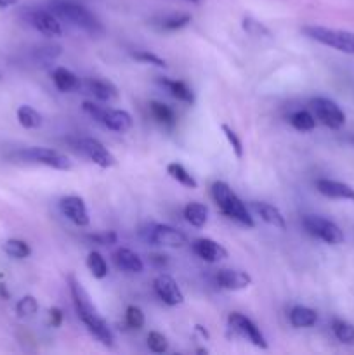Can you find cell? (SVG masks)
<instances>
[{
	"mask_svg": "<svg viewBox=\"0 0 354 355\" xmlns=\"http://www.w3.org/2000/svg\"><path fill=\"white\" fill-rule=\"evenodd\" d=\"M3 252L12 259H26L31 255V248L28 243L21 241V239H7L3 243Z\"/></svg>",
	"mask_w": 354,
	"mask_h": 355,
	"instance_id": "31",
	"label": "cell"
},
{
	"mask_svg": "<svg viewBox=\"0 0 354 355\" xmlns=\"http://www.w3.org/2000/svg\"><path fill=\"white\" fill-rule=\"evenodd\" d=\"M17 120L24 128H38L42 125V116L31 106H21L17 110Z\"/></svg>",
	"mask_w": 354,
	"mask_h": 355,
	"instance_id": "29",
	"label": "cell"
},
{
	"mask_svg": "<svg viewBox=\"0 0 354 355\" xmlns=\"http://www.w3.org/2000/svg\"><path fill=\"white\" fill-rule=\"evenodd\" d=\"M59 208H61L62 215L78 227H87L90 224L89 210L85 207V201L80 196H65L59 201Z\"/></svg>",
	"mask_w": 354,
	"mask_h": 355,
	"instance_id": "14",
	"label": "cell"
},
{
	"mask_svg": "<svg viewBox=\"0 0 354 355\" xmlns=\"http://www.w3.org/2000/svg\"><path fill=\"white\" fill-rule=\"evenodd\" d=\"M149 111H151L153 118H155L158 123L167 125V127H174L176 125V113L170 106L167 104L158 103V101H151L149 103Z\"/></svg>",
	"mask_w": 354,
	"mask_h": 355,
	"instance_id": "25",
	"label": "cell"
},
{
	"mask_svg": "<svg viewBox=\"0 0 354 355\" xmlns=\"http://www.w3.org/2000/svg\"><path fill=\"white\" fill-rule=\"evenodd\" d=\"M28 21H30L31 26L35 30L40 31L45 37H61L62 28L61 23H59V17L56 14H52L51 10H42L35 9L28 14Z\"/></svg>",
	"mask_w": 354,
	"mask_h": 355,
	"instance_id": "12",
	"label": "cell"
},
{
	"mask_svg": "<svg viewBox=\"0 0 354 355\" xmlns=\"http://www.w3.org/2000/svg\"><path fill=\"white\" fill-rule=\"evenodd\" d=\"M149 245L167 246V248H180L187 243V236L176 227L165 224H151L142 231Z\"/></svg>",
	"mask_w": 354,
	"mask_h": 355,
	"instance_id": "7",
	"label": "cell"
},
{
	"mask_svg": "<svg viewBox=\"0 0 354 355\" xmlns=\"http://www.w3.org/2000/svg\"><path fill=\"white\" fill-rule=\"evenodd\" d=\"M167 173H169L174 180H177L180 186L187 187V189H196L198 187L196 179H194L180 163H170V165H167Z\"/></svg>",
	"mask_w": 354,
	"mask_h": 355,
	"instance_id": "26",
	"label": "cell"
},
{
	"mask_svg": "<svg viewBox=\"0 0 354 355\" xmlns=\"http://www.w3.org/2000/svg\"><path fill=\"white\" fill-rule=\"evenodd\" d=\"M151 260L155 263H158V266H165L167 263V257H162V255H153Z\"/></svg>",
	"mask_w": 354,
	"mask_h": 355,
	"instance_id": "41",
	"label": "cell"
},
{
	"mask_svg": "<svg viewBox=\"0 0 354 355\" xmlns=\"http://www.w3.org/2000/svg\"><path fill=\"white\" fill-rule=\"evenodd\" d=\"M290 123L292 127L297 128L301 132H311L316 128V118L314 114L309 113L305 110H298L290 114Z\"/></svg>",
	"mask_w": 354,
	"mask_h": 355,
	"instance_id": "27",
	"label": "cell"
},
{
	"mask_svg": "<svg viewBox=\"0 0 354 355\" xmlns=\"http://www.w3.org/2000/svg\"><path fill=\"white\" fill-rule=\"evenodd\" d=\"M87 267L96 279H104L108 276V263L101 253L90 252L87 257Z\"/></svg>",
	"mask_w": 354,
	"mask_h": 355,
	"instance_id": "28",
	"label": "cell"
},
{
	"mask_svg": "<svg viewBox=\"0 0 354 355\" xmlns=\"http://www.w3.org/2000/svg\"><path fill=\"white\" fill-rule=\"evenodd\" d=\"M196 331H200L201 335L205 336V338H208V333H207V329H203V328H201V326H196Z\"/></svg>",
	"mask_w": 354,
	"mask_h": 355,
	"instance_id": "43",
	"label": "cell"
},
{
	"mask_svg": "<svg viewBox=\"0 0 354 355\" xmlns=\"http://www.w3.org/2000/svg\"><path fill=\"white\" fill-rule=\"evenodd\" d=\"M332 329H333V335L337 336V340H339L340 343H344V345H354V326L349 324V322L346 321H333L332 324Z\"/></svg>",
	"mask_w": 354,
	"mask_h": 355,
	"instance_id": "30",
	"label": "cell"
},
{
	"mask_svg": "<svg viewBox=\"0 0 354 355\" xmlns=\"http://www.w3.org/2000/svg\"><path fill=\"white\" fill-rule=\"evenodd\" d=\"M87 239L92 243H97V245H115L117 243V232L113 231H104V232H97V234H90L87 236Z\"/></svg>",
	"mask_w": 354,
	"mask_h": 355,
	"instance_id": "39",
	"label": "cell"
},
{
	"mask_svg": "<svg viewBox=\"0 0 354 355\" xmlns=\"http://www.w3.org/2000/svg\"><path fill=\"white\" fill-rule=\"evenodd\" d=\"M76 148L94 163V165L101 166V168H111V166L117 165V158L104 148L103 142H99L97 139L92 137H82L76 139L75 142Z\"/></svg>",
	"mask_w": 354,
	"mask_h": 355,
	"instance_id": "11",
	"label": "cell"
},
{
	"mask_svg": "<svg viewBox=\"0 0 354 355\" xmlns=\"http://www.w3.org/2000/svg\"><path fill=\"white\" fill-rule=\"evenodd\" d=\"M316 189H318L319 194H323L326 198H332V200H346L354 203V187L339 182V180L319 179L316 180Z\"/></svg>",
	"mask_w": 354,
	"mask_h": 355,
	"instance_id": "17",
	"label": "cell"
},
{
	"mask_svg": "<svg viewBox=\"0 0 354 355\" xmlns=\"http://www.w3.org/2000/svg\"><path fill=\"white\" fill-rule=\"evenodd\" d=\"M19 156L26 162L38 163V165L49 166V168L61 170V172H68L73 168V163L68 156L49 148H28L21 151Z\"/></svg>",
	"mask_w": 354,
	"mask_h": 355,
	"instance_id": "9",
	"label": "cell"
},
{
	"mask_svg": "<svg viewBox=\"0 0 354 355\" xmlns=\"http://www.w3.org/2000/svg\"><path fill=\"white\" fill-rule=\"evenodd\" d=\"M191 250H193L194 255L200 257L201 260H205V262L208 263H215L228 259V250L222 245H219L217 241L208 238L194 239V241L191 243Z\"/></svg>",
	"mask_w": 354,
	"mask_h": 355,
	"instance_id": "15",
	"label": "cell"
},
{
	"mask_svg": "<svg viewBox=\"0 0 354 355\" xmlns=\"http://www.w3.org/2000/svg\"><path fill=\"white\" fill-rule=\"evenodd\" d=\"M68 283H69V291H71L73 305H75V311L76 314H78L80 321L85 324V328L89 329V333L94 336V338L99 340L103 345L113 347L115 343L113 331L110 329L108 322L104 321L103 315H101L99 312H97V309L92 305L89 293L83 290V286L76 281L75 276H69Z\"/></svg>",
	"mask_w": 354,
	"mask_h": 355,
	"instance_id": "1",
	"label": "cell"
},
{
	"mask_svg": "<svg viewBox=\"0 0 354 355\" xmlns=\"http://www.w3.org/2000/svg\"><path fill=\"white\" fill-rule=\"evenodd\" d=\"M125 319H127L128 328H132V329H141L142 326H144V321H146L142 311L139 307H135V305H130V307H127V314H125Z\"/></svg>",
	"mask_w": 354,
	"mask_h": 355,
	"instance_id": "36",
	"label": "cell"
},
{
	"mask_svg": "<svg viewBox=\"0 0 354 355\" xmlns=\"http://www.w3.org/2000/svg\"><path fill=\"white\" fill-rule=\"evenodd\" d=\"M153 288H155L160 300L169 305V307H176V305H180L184 302V293L180 291L179 284L167 274L156 276L155 281H153Z\"/></svg>",
	"mask_w": 354,
	"mask_h": 355,
	"instance_id": "13",
	"label": "cell"
},
{
	"mask_svg": "<svg viewBox=\"0 0 354 355\" xmlns=\"http://www.w3.org/2000/svg\"><path fill=\"white\" fill-rule=\"evenodd\" d=\"M221 130H222V134H224V137L228 139V142H229V146L233 148V151H235L236 158H242V156H243V144H242V139L238 137V134H236V132L226 123L221 125Z\"/></svg>",
	"mask_w": 354,
	"mask_h": 355,
	"instance_id": "34",
	"label": "cell"
},
{
	"mask_svg": "<svg viewBox=\"0 0 354 355\" xmlns=\"http://www.w3.org/2000/svg\"><path fill=\"white\" fill-rule=\"evenodd\" d=\"M184 2H193V3H200L201 0H184Z\"/></svg>",
	"mask_w": 354,
	"mask_h": 355,
	"instance_id": "44",
	"label": "cell"
},
{
	"mask_svg": "<svg viewBox=\"0 0 354 355\" xmlns=\"http://www.w3.org/2000/svg\"><path fill=\"white\" fill-rule=\"evenodd\" d=\"M113 260L115 263H117L118 269L125 270V272L141 274L142 270H144V263L139 259V255H135V253L128 248L115 250Z\"/></svg>",
	"mask_w": 354,
	"mask_h": 355,
	"instance_id": "19",
	"label": "cell"
},
{
	"mask_svg": "<svg viewBox=\"0 0 354 355\" xmlns=\"http://www.w3.org/2000/svg\"><path fill=\"white\" fill-rule=\"evenodd\" d=\"M243 28H245L250 35H253V37H262V35L269 37L271 35L269 30H267L264 24H260L259 21L252 19V17H245V19H243Z\"/></svg>",
	"mask_w": 354,
	"mask_h": 355,
	"instance_id": "38",
	"label": "cell"
},
{
	"mask_svg": "<svg viewBox=\"0 0 354 355\" xmlns=\"http://www.w3.org/2000/svg\"><path fill=\"white\" fill-rule=\"evenodd\" d=\"M62 322V312L61 309H51L49 311V324L52 326V328H59Z\"/></svg>",
	"mask_w": 354,
	"mask_h": 355,
	"instance_id": "40",
	"label": "cell"
},
{
	"mask_svg": "<svg viewBox=\"0 0 354 355\" xmlns=\"http://www.w3.org/2000/svg\"><path fill=\"white\" fill-rule=\"evenodd\" d=\"M52 82L59 92H71L80 87V78L73 71H69L65 66H58L52 71Z\"/></svg>",
	"mask_w": 354,
	"mask_h": 355,
	"instance_id": "22",
	"label": "cell"
},
{
	"mask_svg": "<svg viewBox=\"0 0 354 355\" xmlns=\"http://www.w3.org/2000/svg\"><path fill=\"white\" fill-rule=\"evenodd\" d=\"M158 83L174 97V99L180 101V103L193 104L194 94L193 90L187 87V83L180 82V80H170V78H158Z\"/></svg>",
	"mask_w": 354,
	"mask_h": 355,
	"instance_id": "21",
	"label": "cell"
},
{
	"mask_svg": "<svg viewBox=\"0 0 354 355\" xmlns=\"http://www.w3.org/2000/svg\"><path fill=\"white\" fill-rule=\"evenodd\" d=\"M132 58H134L135 61H141V62H146V64L156 66V68H167V62L163 61L162 58H158V55L153 54V52H149V51L134 52V54H132Z\"/></svg>",
	"mask_w": 354,
	"mask_h": 355,
	"instance_id": "37",
	"label": "cell"
},
{
	"mask_svg": "<svg viewBox=\"0 0 354 355\" xmlns=\"http://www.w3.org/2000/svg\"><path fill=\"white\" fill-rule=\"evenodd\" d=\"M311 110L314 113V118L323 123L325 127L332 128V130H339L346 123V114L340 110L337 103L326 97H314L311 101Z\"/></svg>",
	"mask_w": 354,
	"mask_h": 355,
	"instance_id": "10",
	"label": "cell"
},
{
	"mask_svg": "<svg viewBox=\"0 0 354 355\" xmlns=\"http://www.w3.org/2000/svg\"><path fill=\"white\" fill-rule=\"evenodd\" d=\"M87 89L97 101H103V103H110V101H115L118 97V89L110 80L90 78L87 80Z\"/></svg>",
	"mask_w": 354,
	"mask_h": 355,
	"instance_id": "20",
	"label": "cell"
},
{
	"mask_svg": "<svg viewBox=\"0 0 354 355\" xmlns=\"http://www.w3.org/2000/svg\"><path fill=\"white\" fill-rule=\"evenodd\" d=\"M184 217L193 227H205L208 218V208L201 203H189L184 208Z\"/></svg>",
	"mask_w": 354,
	"mask_h": 355,
	"instance_id": "24",
	"label": "cell"
},
{
	"mask_svg": "<svg viewBox=\"0 0 354 355\" xmlns=\"http://www.w3.org/2000/svg\"><path fill=\"white\" fill-rule=\"evenodd\" d=\"M302 225H304L307 234H311L312 238L321 239L326 245H340V243H344L342 229L335 222L328 220V218L319 217V215H304Z\"/></svg>",
	"mask_w": 354,
	"mask_h": 355,
	"instance_id": "6",
	"label": "cell"
},
{
	"mask_svg": "<svg viewBox=\"0 0 354 355\" xmlns=\"http://www.w3.org/2000/svg\"><path fill=\"white\" fill-rule=\"evenodd\" d=\"M189 23H191L189 14H172V16L163 17L160 26H162V30L176 31V30H180V28L187 26Z\"/></svg>",
	"mask_w": 354,
	"mask_h": 355,
	"instance_id": "32",
	"label": "cell"
},
{
	"mask_svg": "<svg viewBox=\"0 0 354 355\" xmlns=\"http://www.w3.org/2000/svg\"><path fill=\"white\" fill-rule=\"evenodd\" d=\"M302 31H304L305 37L316 40L318 44L335 49V51L344 52V54L354 55V31L335 30V28L325 26H304Z\"/></svg>",
	"mask_w": 354,
	"mask_h": 355,
	"instance_id": "4",
	"label": "cell"
},
{
	"mask_svg": "<svg viewBox=\"0 0 354 355\" xmlns=\"http://www.w3.org/2000/svg\"><path fill=\"white\" fill-rule=\"evenodd\" d=\"M250 208H252V210L259 215L260 220H264L266 224L273 225V227L276 229H281V231L287 229V222H285L283 214H281L276 207H273V205L264 203V201H252V203H250Z\"/></svg>",
	"mask_w": 354,
	"mask_h": 355,
	"instance_id": "18",
	"label": "cell"
},
{
	"mask_svg": "<svg viewBox=\"0 0 354 355\" xmlns=\"http://www.w3.org/2000/svg\"><path fill=\"white\" fill-rule=\"evenodd\" d=\"M83 111L90 118H94L97 123L106 127L108 130L118 132V134H124V132L130 130L132 123H134L130 114L124 110H113V107L97 106L94 103H83Z\"/></svg>",
	"mask_w": 354,
	"mask_h": 355,
	"instance_id": "5",
	"label": "cell"
},
{
	"mask_svg": "<svg viewBox=\"0 0 354 355\" xmlns=\"http://www.w3.org/2000/svg\"><path fill=\"white\" fill-rule=\"evenodd\" d=\"M215 283L228 291H239L246 290L252 284V277L250 274L243 272V270L235 269H221L215 274Z\"/></svg>",
	"mask_w": 354,
	"mask_h": 355,
	"instance_id": "16",
	"label": "cell"
},
{
	"mask_svg": "<svg viewBox=\"0 0 354 355\" xmlns=\"http://www.w3.org/2000/svg\"><path fill=\"white\" fill-rule=\"evenodd\" d=\"M228 326L229 331H233L236 336L250 342L252 345H255L257 349H267L266 336H264L262 331L257 328L255 322H253L252 319L246 318V315L239 314V312H231L228 318Z\"/></svg>",
	"mask_w": 354,
	"mask_h": 355,
	"instance_id": "8",
	"label": "cell"
},
{
	"mask_svg": "<svg viewBox=\"0 0 354 355\" xmlns=\"http://www.w3.org/2000/svg\"><path fill=\"white\" fill-rule=\"evenodd\" d=\"M0 80H2V73H0Z\"/></svg>",
	"mask_w": 354,
	"mask_h": 355,
	"instance_id": "45",
	"label": "cell"
},
{
	"mask_svg": "<svg viewBox=\"0 0 354 355\" xmlns=\"http://www.w3.org/2000/svg\"><path fill=\"white\" fill-rule=\"evenodd\" d=\"M318 321V314L312 309L304 307V305H297L290 311V324L294 328H311Z\"/></svg>",
	"mask_w": 354,
	"mask_h": 355,
	"instance_id": "23",
	"label": "cell"
},
{
	"mask_svg": "<svg viewBox=\"0 0 354 355\" xmlns=\"http://www.w3.org/2000/svg\"><path fill=\"white\" fill-rule=\"evenodd\" d=\"M148 349L155 354H163L169 350V342L162 333L151 331L148 335Z\"/></svg>",
	"mask_w": 354,
	"mask_h": 355,
	"instance_id": "35",
	"label": "cell"
},
{
	"mask_svg": "<svg viewBox=\"0 0 354 355\" xmlns=\"http://www.w3.org/2000/svg\"><path fill=\"white\" fill-rule=\"evenodd\" d=\"M16 312L19 318H31L38 312V302L35 297H23L16 305Z\"/></svg>",
	"mask_w": 354,
	"mask_h": 355,
	"instance_id": "33",
	"label": "cell"
},
{
	"mask_svg": "<svg viewBox=\"0 0 354 355\" xmlns=\"http://www.w3.org/2000/svg\"><path fill=\"white\" fill-rule=\"evenodd\" d=\"M17 0H0V7H10V6H16Z\"/></svg>",
	"mask_w": 354,
	"mask_h": 355,
	"instance_id": "42",
	"label": "cell"
},
{
	"mask_svg": "<svg viewBox=\"0 0 354 355\" xmlns=\"http://www.w3.org/2000/svg\"><path fill=\"white\" fill-rule=\"evenodd\" d=\"M210 191L212 198H214V201L217 203L219 210H221L226 217L238 222L243 227H253V225H255L246 205L236 196L235 191H233L228 184L222 182V180H217V182L212 184Z\"/></svg>",
	"mask_w": 354,
	"mask_h": 355,
	"instance_id": "3",
	"label": "cell"
},
{
	"mask_svg": "<svg viewBox=\"0 0 354 355\" xmlns=\"http://www.w3.org/2000/svg\"><path fill=\"white\" fill-rule=\"evenodd\" d=\"M51 12L56 14L61 21L73 24V26L92 35V37L104 33V26L97 19V16H94L87 7L80 6V3L68 2V0H52Z\"/></svg>",
	"mask_w": 354,
	"mask_h": 355,
	"instance_id": "2",
	"label": "cell"
}]
</instances>
